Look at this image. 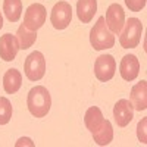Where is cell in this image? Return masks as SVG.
Here are the masks:
<instances>
[{
    "mask_svg": "<svg viewBox=\"0 0 147 147\" xmlns=\"http://www.w3.org/2000/svg\"><path fill=\"white\" fill-rule=\"evenodd\" d=\"M3 12L9 22H18L22 15L21 0H3Z\"/></svg>",
    "mask_w": 147,
    "mask_h": 147,
    "instance_id": "18",
    "label": "cell"
},
{
    "mask_svg": "<svg viewBox=\"0 0 147 147\" xmlns=\"http://www.w3.org/2000/svg\"><path fill=\"white\" fill-rule=\"evenodd\" d=\"M72 21V7L68 2L62 0V2H57L50 13V22L53 28L56 30H65L68 28V25Z\"/></svg>",
    "mask_w": 147,
    "mask_h": 147,
    "instance_id": "6",
    "label": "cell"
},
{
    "mask_svg": "<svg viewBox=\"0 0 147 147\" xmlns=\"http://www.w3.org/2000/svg\"><path fill=\"white\" fill-rule=\"evenodd\" d=\"M105 22H106V27L109 28L110 32L119 35V32L122 31L124 24H125V12L119 3H112L107 7Z\"/></svg>",
    "mask_w": 147,
    "mask_h": 147,
    "instance_id": "8",
    "label": "cell"
},
{
    "mask_svg": "<svg viewBox=\"0 0 147 147\" xmlns=\"http://www.w3.org/2000/svg\"><path fill=\"white\" fill-rule=\"evenodd\" d=\"M12 103L9 102V99L6 97H0V125H6L9 124V121L12 119Z\"/></svg>",
    "mask_w": 147,
    "mask_h": 147,
    "instance_id": "19",
    "label": "cell"
},
{
    "mask_svg": "<svg viewBox=\"0 0 147 147\" xmlns=\"http://www.w3.org/2000/svg\"><path fill=\"white\" fill-rule=\"evenodd\" d=\"M146 125H147V118H143L138 125H137V137H138V141L141 144H146L147 143V137H146Z\"/></svg>",
    "mask_w": 147,
    "mask_h": 147,
    "instance_id": "20",
    "label": "cell"
},
{
    "mask_svg": "<svg viewBox=\"0 0 147 147\" xmlns=\"http://www.w3.org/2000/svg\"><path fill=\"white\" fill-rule=\"evenodd\" d=\"M113 118H115V122L118 127H121V128L127 127L134 118V107H132L131 102L127 99L118 100L116 105L113 106Z\"/></svg>",
    "mask_w": 147,
    "mask_h": 147,
    "instance_id": "9",
    "label": "cell"
},
{
    "mask_svg": "<svg viewBox=\"0 0 147 147\" xmlns=\"http://www.w3.org/2000/svg\"><path fill=\"white\" fill-rule=\"evenodd\" d=\"M22 85V75L15 68L7 69L3 77V88L7 94H15Z\"/></svg>",
    "mask_w": 147,
    "mask_h": 147,
    "instance_id": "14",
    "label": "cell"
},
{
    "mask_svg": "<svg viewBox=\"0 0 147 147\" xmlns=\"http://www.w3.org/2000/svg\"><path fill=\"white\" fill-rule=\"evenodd\" d=\"M18 50L19 44L15 35L5 34L0 37V59H3L5 62H12L16 57Z\"/></svg>",
    "mask_w": 147,
    "mask_h": 147,
    "instance_id": "11",
    "label": "cell"
},
{
    "mask_svg": "<svg viewBox=\"0 0 147 147\" xmlns=\"http://www.w3.org/2000/svg\"><path fill=\"white\" fill-rule=\"evenodd\" d=\"M143 34V24L137 18H129L125 21L124 28L119 32V43L124 49H134L137 47Z\"/></svg>",
    "mask_w": 147,
    "mask_h": 147,
    "instance_id": "3",
    "label": "cell"
},
{
    "mask_svg": "<svg viewBox=\"0 0 147 147\" xmlns=\"http://www.w3.org/2000/svg\"><path fill=\"white\" fill-rule=\"evenodd\" d=\"M103 121H105L103 113L97 106H91V107L87 109L85 116H84V124L90 132H94L96 129H99L103 124Z\"/></svg>",
    "mask_w": 147,
    "mask_h": 147,
    "instance_id": "15",
    "label": "cell"
},
{
    "mask_svg": "<svg viewBox=\"0 0 147 147\" xmlns=\"http://www.w3.org/2000/svg\"><path fill=\"white\" fill-rule=\"evenodd\" d=\"M96 12H97V0H78L77 15L82 24L91 22Z\"/></svg>",
    "mask_w": 147,
    "mask_h": 147,
    "instance_id": "13",
    "label": "cell"
},
{
    "mask_svg": "<svg viewBox=\"0 0 147 147\" xmlns=\"http://www.w3.org/2000/svg\"><path fill=\"white\" fill-rule=\"evenodd\" d=\"M46 15H47V12H46V7L43 5L32 3L25 10V15H24V25H25V28H28L30 31L40 30L46 22Z\"/></svg>",
    "mask_w": 147,
    "mask_h": 147,
    "instance_id": "7",
    "label": "cell"
},
{
    "mask_svg": "<svg viewBox=\"0 0 147 147\" xmlns=\"http://www.w3.org/2000/svg\"><path fill=\"white\" fill-rule=\"evenodd\" d=\"M24 71L30 81H40L46 74V59L41 52H32L24 62Z\"/></svg>",
    "mask_w": 147,
    "mask_h": 147,
    "instance_id": "4",
    "label": "cell"
},
{
    "mask_svg": "<svg viewBox=\"0 0 147 147\" xmlns=\"http://www.w3.org/2000/svg\"><path fill=\"white\" fill-rule=\"evenodd\" d=\"M91 134H93V140L97 146H107L113 140V127L110 124V121L105 119L102 127Z\"/></svg>",
    "mask_w": 147,
    "mask_h": 147,
    "instance_id": "16",
    "label": "cell"
},
{
    "mask_svg": "<svg viewBox=\"0 0 147 147\" xmlns=\"http://www.w3.org/2000/svg\"><path fill=\"white\" fill-rule=\"evenodd\" d=\"M119 74L122 80L134 81L140 74V62L136 55H125L119 63Z\"/></svg>",
    "mask_w": 147,
    "mask_h": 147,
    "instance_id": "10",
    "label": "cell"
},
{
    "mask_svg": "<svg viewBox=\"0 0 147 147\" xmlns=\"http://www.w3.org/2000/svg\"><path fill=\"white\" fill-rule=\"evenodd\" d=\"M90 43L94 50H106L115 46V34L109 31L105 22V16H100L90 31Z\"/></svg>",
    "mask_w": 147,
    "mask_h": 147,
    "instance_id": "2",
    "label": "cell"
},
{
    "mask_svg": "<svg viewBox=\"0 0 147 147\" xmlns=\"http://www.w3.org/2000/svg\"><path fill=\"white\" fill-rule=\"evenodd\" d=\"M15 37H16V40H18V44H19L21 50H27V49H30L35 43V40H37V31H30L22 24V25L18 28Z\"/></svg>",
    "mask_w": 147,
    "mask_h": 147,
    "instance_id": "17",
    "label": "cell"
},
{
    "mask_svg": "<svg viewBox=\"0 0 147 147\" xmlns=\"http://www.w3.org/2000/svg\"><path fill=\"white\" fill-rule=\"evenodd\" d=\"M129 102L134 110H146L147 109V81H140L131 88L129 93Z\"/></svg>",
    "mask_w": 147,
    "mask_h": 147,
    "instance_id": "12",
    "label": "cell"
},
{
    "mask_svg": "<svg viewBox=\"0 0 147 147\" xmlns=\"http://www.w3.org/2000/svg\"><path fill=\"white\" fill-rule=\"evenodd\" d=\"M27 107L30 113L35 118H44L52 107V97L50 93L43 85L32 87L27 97Z\"/></svg>",
    "mask_w": 147,
    "mask_h": 147,
    "instance_id": "1",
    "label": "cell"
},
{
    "mask_svg": "<svg viewBox=\"0 0 147 147\" xmlns=\"http://www.w3.org/2000/svg\"><path fill=\"white\" fill-rule=\"evenodd\" d=\"M116 62L112 55H102L94 62V75L100 82H107L115 77Z\"/></svg>",
    "mask_w": 147,
    "mask_h": 147,
    "instance_id": "5",
    "label": "cell"
},
{
    "mask_svg": "<svg viewBox=\"0 0 147 147\" xmlns=\"http://www.w3.org/2000/svg\"><path fill=\"white\" fill-rule=\"evenodd\" d=\"M22 144H28V146H34V143L30 140V138H21L18 143H16V146H22Z\"/></svg>",
    "mask_w": 147,
    "mask_h": 147,
    "instance_id": "22",
    "label": "cell"
},
{
    "mask_svg": "<svg viewBox=\"0 0 147 147\" xmlns=\"http://www.w3.org/2000/svg\"><path fill=\"white\" fill-rule=\"evenodd\" d=\"M125 5L131 12H140L146 6V0H125Z\"/></svg>",
    "mask_w": 147,
    "mask_h": 147,
    "instance_id": "21",
    "label": "cell"
},
{
    "mask_svg": "<svg viewBox=\"0 0 147 147\" xmlns=\"http://www.w3.org/2000/svg\"><path fill=\"white\" fill-rule=\"evenodd\" d=\"M3 28V16H2V12H0V30Z\"/></svg>",
    "mask_w": 147,
    "mask_h": 147,
    "instance_id": "23",
    "label": "cell"
}]
</instances>
